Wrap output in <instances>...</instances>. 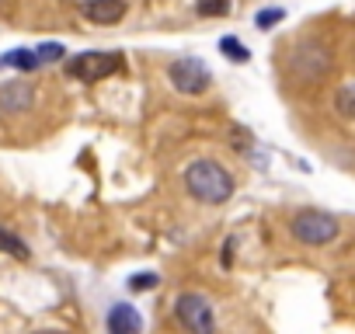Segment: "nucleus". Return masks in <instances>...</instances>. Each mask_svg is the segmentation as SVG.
Segmentation results:
<instances>
[{"label":"nucleus","mask_w":355,"mask_h":334,"mask_svg":"<svg viewBox=\"0 0 355 334\" xmlns=\"http://www.w3.org/2000/svg\"><path fill=\"white\" fill-rule=\"evenodd\" d=\"M185 188L202 206H223L234 195V178L216 160H192L185 167Z\"/></svg>","instance_id":"obj_1"},{"label":"nucleus","mask_w":355,"mask_h":334,"mask_svg":"<svg viewBox=\"0 0 355 334\" xmlns=\"http://www.w3.org/2000/svg\"><path fill=\"white\" fill-rule=\"evenodd\" d=\"M174 317L189 334H216V313H213V303L202 292H182L178 296Z\"/></svg>","instance_id":"obj_2"},{"label":"nucleus","mask_w":355,"mask_h":334,"mask_svg":"<svg viewBox=\"0 0 355 334\" xmlns=\"http://www.w3.org/2000/svg\"><path fill=\"white\" fill-rule=\"evenodd\" d=\"M289 230H293V237H296L300 244H306V247H324V244H331V240L338 237V220H334L331 213H320V209H303V213L293 216Z\"/></svg>","instance_id":"obj_3"},{"label":"nucleus","mask_w":355,"mask_h":334,"mask_svg":"<svg viewBox=\"0 0 355 334\" xmlns=\"http://www.w3.org/2000/svg\"><path fill=\"white\" fill-rule=\"evenodd\" d=\"M119 67H122V53H101V49L67 60V73L73 80H80V84H98V80L112 77Z\"/></svg>","instance_id":"obj_4"},{"label":"nucleus","mask_w":355,"mask_h":334,"mask_svg":"<svg viewBox=\"0 0 355 334\" xmlns=\"http://www.w3.org/2000/svg\"><path fill=\"white\" fill-rule=\"evenodd\" d=\"M167 80H171V87L178 94H202L213 84V73H209V67L199 56H178L167 67Z\"/></svg>","instance_id":"obj_5"},{"label":"nucleus","mask_w":355,"mask_h":334,"mask_svg":"<svg viewBox=\"0 0 355 334\" xmlns=\"http://www.w3.org/2000/svg\"><path fill=\"white\" fill-rule=\"evenodd\" d=\"M80 15L91 25H119L129 15V4H125V0H84Z\"/></svg>","instance_id":"obj_6"},{"label":"nucleus","mask_w":355,"mask_h":334,"mask_svg":"<svg viewBox=\"0 0 355 334\" xmlns=\"http://www.w3.org/2000/svg\"><path fill=\"white\" fill-rule=\"evenodd\" d=\"M35 101L32 84H0V112H28Z\"/></svg>","instance_id":"obj_7"},{"label":"nucleus","mask_w":355,"mask_h":334,"mask_svg":"<svg viewBox=\"0 0 355 334\" xmlns=\"http://www.w3.org/2000/svg\"><path fill=\"white\" fill-rule=\"evenodd\" d=\"M139 327H143V320H139L136 306L115 303L108 310V334H139Z\"/></svg>","instance_id":"obj_8"},{"label":"nucleus","mask_w":355,"mask_h":334,"mask_svg":"<svg viewBox=\"0 0 355 334\" xmlns=\"http://www.w3.org/2000/svg\"><path fill=\"white\" fill-rule=\"evenodd\" d=\"M0 67H11V70H39V56L35 49H11L0 56Z\"/></svg>","instance_id":"obj_9"},{"label":"nucleus","mask_w":355,"mask_h":334,"mask_svg":"<svg viewBox=\"0 0 355 334\" xmlns=\"http://www.w3.org/2000/svg\"><path fill=\"white\" fill-rule=\"evenodd\" d=\"M220 53H223L230 63H248V60H251V49H248L241 39H234V35H223V39H220Z\"/></svg>","instance_id":"obj_10"},{"label":"nucleus","mask_w":355,"mask_h":334,"mask_svg":"<svg viewBox=\"0 0 355 334\" xmlns=\"http://www.w3.org/2000/svg\"><path fill=\"white\" fill-rule=\"evenodd\" d=\"M196 15L199 18H223V15H230V0H199Z\"/></svg>","instance_id":"obj_11"},{"label":"nucleus","mask_w":355,"mask_h":334,"mask_svg":"<svg viewBox=\"0 0 355 334\" xmlns=\"http://www.w3.org/2000/svg\"><path fill=\"white\" fill-rule=\"evenodd\" d=\"M0 251H8V254H15V258H25L28 261V244L25 240H18L15 234H8V230H0Z\"/></svg>","instance_id":"obj_12"},{"label":"nucleus","mask_w":355,"mask_h":334,"mask_svg":"<svg viewBox=\"0 0 355 334\" xmlns=\"http://www.w3.org/2000/svg\"><path fill=\"white\" fill-rule=\"evenodd\" d=\"M35 56H39V67H42V63H56V60L67 56V46H63V42H46V46L35 49Z\"/></svg>","instance_id":"obj_13"},{"label":"nucleus","mask_w":355,"mask_h":334,"mask_svg":"<svg viewBox=\"0 0 355 334\" xmlns=\"http://www.w3.org/2000/svg\"><path fill=\"white\" fill-rule=\"evenodd\" d=\"M282 18H286V11H282V8H265V11H258V15H254V25H258V28H272V25H279Z\"/></svg>","instance_id":"obj_14"},{"label":"nucleus","mask_w":355,"mask_h":334,"mask_svg":"<svg viewBox=\"0 0 355 334\" xmlns=\"http://www.w3.org/2000/svg\"><path fill=\"white\" fill-rule=\"evenodd\" d=\"M338 112L348 115V118H355V87H341L338 91Z\"/></svg>","instance_id":"obj_15"},{"label":"nucleus","mask_w":355,"mask_h":334,"mask_svg":"<svg viewBox=\"0 0 355 334\" xmlns=\"http://www.w3.org/2000/svg\"><path fill=\"white\" fill-rule=\"evenodd\" d=\"M157 282H160V279H157L153 272H139V275L129 279V289H132V292H146V289H153Z\"/></svg>","instance_id":"obj_16"},{"label":"nucleus","mask_w":355,"mask_h":334,"mask_svg":"<svg viewBox=\"0 0 355 334\" xmlns=\"http://www.w3.org/2000/svg\"><path fill=\"white\" fill-rule=\"evenodd\" d=\"M35 334H67V331H35Z\"/></svg>","instance_id":"obj_17"}]
</instances>
